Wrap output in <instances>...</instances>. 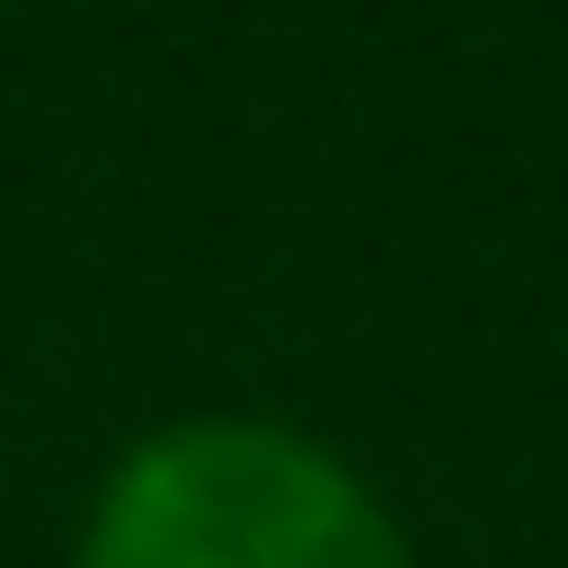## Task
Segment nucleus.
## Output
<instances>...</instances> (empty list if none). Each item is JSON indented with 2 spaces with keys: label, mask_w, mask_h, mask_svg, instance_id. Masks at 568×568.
I'll use <instances>...</instances> for the list:
<instances>
[{
  "label": "nucleus",
  "mask_w": 568,
  "mask_h": 568,
  "mask_svg": "<svg viewBox=\"0 0 568 568\" xmlns=\"http://www.w3.org/2000/svg\"><path fill=\"white\" fill-rule=\"evenodd\" d=\"M71 568H415L344 450L273 415H178L95 486Z\"/></svg>",
  "instance_id": "nucleus-1"
}]
</instances>
